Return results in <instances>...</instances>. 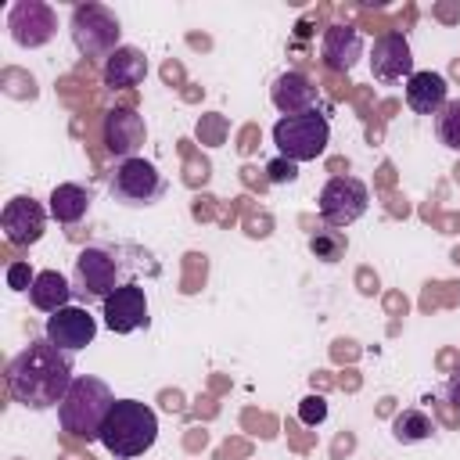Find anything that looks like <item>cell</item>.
Here are the masks:
<instances>
[{
	"label": "cell",
	"instance_id": "cell-1",
	"mask_svg": "<svg viewBox=\"0 0 460 460\" xmlns=\"http://www.w3.org/2000/svg\"><path fill=\"white\" fill-rule=\"evenodd\" d=\"M72 352H61L47 338L29 341L7 363V392L25 410H50L61 406L65 392L72 388Z\"/></svg>",
	"mask_w": 460,
	"mask_h": 460
},
{
	"label": "cell",
	"instance_id": "cell-2",
	"mask_svg": "<svg viewBox=\"0 0 460 460\" xmlns=\"http://www.w3.org/2000/svg\"><path fill=\"white\" fill-rule=\"evenodd\" d=\"M133 273V259L129 248L122 244H86L75 262H72V295L90 305V302H104L115 288L129 284Z\"/></svg>",
	"mask_w": 460,
	"mask_h": 460
},
{
	"label": "cell",
	"instance_id": "cell-3",
	"mask_svg": "<svg viewBox=\"0 0 460 460\" xmlns=\"http://www.w3.org/2000/svg\"><path fill=\"white\" fill-rule=\"evenodd\" d=\"M111 406H115L111 385L101 381V377H93V374H79L72 381V388L65 392L61 406H58V424L72 438L97 442L101 438V428H104V420L111 413Z\"/></svg>",
	"mask_w": 460,
	"mask_h": 460
},
{
	"label": "cell",
	"instance_id": "cell-4",
	"mask_svg": "<svg viewBox=\"0 0 460 460\" xmlns=\"http://www.w3.org/2000/svg\"><path fill=\"white\" fill-rule=\"evenodd\" d=\"M158 438V417L147 402L140 399H115L104 428H101V446L115 456V460H133L140 453H147Z\"/></svg>",
	"mask_w": 460,
	"mask_h": 460
},
{
	"label": "cell",
	"instance_id": "cell-5",
	"mask_svg": "<svg viewBox=\"0 0 460 460\" xmlns=\"http://www.w3.org/2000/svg\"><path fill=\"white\" fill-rule=\"evenodd\" d=\"M68 36L75 43V50L90 61H108L122 43V25L115 18V11H108L104 4H75L72 18H68Z\"/></svg>",
	"mask_w": 460,
	"mask_h": 460
},
{
	"label": "cell",
	"instance_id": "cell-6",
	"mask_svg": "<svg viewBox=\"0 0 460 460\" xmlns=\"http://www.w3.org/2000/svg\"><path fill=\"white\" fill-rule=\"evenodd\" d=\"M273 144L280 158H291L295 165L313 162L331 144V122L323 111H302V115H280L273 122Z\"/></svg>",
	"mask_w": 460,
	"mask_h": 460
},
{
	"label": "cell",
	"instance_id": "cell-7",
	"mask_svg": "<svg viewBox=\"0 0 460 460\" xmlns=\"http://www.w3.org/2000/svg\"><path fill=\"white\" fill-rule=\"evenodd\" d=\"M165 190H169V183L158 172V165L140 155L115 162V169L108 172V194L122 208H151L155 201L165 198Z\"/></svg>",
	"mask_w": 460,
	"mask_h": 460
},
{
	"label": "cell",
	"instance_id": "cell-8",
	"mask_svg": "<svg viewBox=\"0 0 460 460\" xmlns=\"http://www.w3.org/2000/svg\"><path fill=\"white\" fill-rule=\"evenodd\" d=\"M323 226H352L370 208V190L359 176H331L316 198Z\"/></svg>",
	"mask_w": 460,
	"mask_h": 460
},
{
	"label": "cell",
	"instance_id": "cell-9",
	"mask_svg": "<svg viewBox=\"0 0 460 460\" xmlns=\"http://www.w3.org/2000/svg\"><path fill=\"white\" fill-rule=\"evenodd\" d=\"M7 32L18 47L25 50H36V47H47L54 36H58V14L50 4L43 0H18L11 4L7 11Z\"/></svg>",
	"mask_w": 460,
	"mask_h": 460
},
{
	"label": "cell",
	"instance_id": "cell-10",
	"mask_svg": "<svg viewBox=\"0 0 460 460\" xmlns=\"http://www.w3.org/2000/svg\"><path fill=\"white\" fill-rule=\"evenodd\" d=\"M101 316H104V327L111 334H133V331L147 327L151 323V316H147V291L140 284H133V280L115 288L101 302Z\"/></svg>",
	"mask_w": 460,
	"mask_h": 460
},
{
	"label": "cell",
	"instance_id": "cell-11",
	"mask_svg": "<svg viewBox=\"0 0 460 460\" xmlns=\"http://www.w3.org/2000/svg\"><path fill=\"white\" fill-rule=\"evenodd\" d=\"M43 338L50 345H58L61 352H72L75 356V352H83L97 338V320L90 316L86 305H65V309H58V313L47 316Z\"/></svg>",
	"mask_w": 460,
	"mask_h": 460
},
{
	"label": "cell",
	"instance_id": "cell-12",
	"mask_svg": "<svg viewBox=\"0 0 460 460\" xmlns=\"http://www.w3.org/2000/svg\"><path fill=\"white\" fill-rule=\"evenodd\" d=\"M47 208L32 198V194H14L4 212H0V226H4V237L14 244V248H29L43 237L47 230Z\"/></svg>",
	"mask_w": 460,
	"mask_h": 460
},
{
	"label": "cell",
	"instance_id": "cell-13",
	"mask_svg": "<svg viewBox=\"0 0 460 460\" xmlns=\"http://www.w3.org/2000/svg\"><path fill=\"white\" fill-rule=\"evenodd\" d=\"M417 68H413V50H410V40L402 32H385L374 40V50H370V75L377 83H402L410 79Z\"/></svg>",
	"mask_w": 460,
	"mask_h": 460
},
{
	"label": "cell",
	"instance_id": "cell-14",
	"mask_svg": "<svg viewBox=\"0 0 460 460\" xmlns=\"http://www.w3.org/2000/svg\"><path fill=\"white\" fill-rule=\"evenodd\" d=\"M147 140V126L144 115H137L133 108H111L104 115V147L122 162V158H137V151Z\"/></svg>",
	"mask_w": 460,
	"mask_h": 460
},
{
	"label": "cell",
	"instance_id": "cell-15",
	"mask_svg": "<svg viewBox=\"0 0 460 460\" xmlns=\"http://www.w3.org/2000/svg\"><path fill=\"white\" fill-rule=\"evenodd\" d=\"M270 101H273V108L280 115H302V111H316L320 93H316V86H313V79L305 72H295L291 68V72H280L273 79Z\"/></svg>",
	"mask_w": 460,
	"mask_h": 460
},
{
	"label": "cell",
	"instance_id": "cell-16",
	"mask_svg": "<svg viewBox=\"0 0 460 460\" xmlns=\"http://www.w3.org/2000/svg\"><path fill=\"white\" fill-rule=\"evenodd\" d=\"M320 58L331 72H352L363 58V32L352 25H327L320 40Z\"/></svg>",
	"mask_w": 460,
	"mask_h": 460
},
{
	"label": "cell",
	"instance_id": "cell-17",
	"mask_svg": "<svg viewBox=\"0 0 460 460\" xmlns=\"http://www.w3.org/2000/svg\"><path fill=\"white\" fill-rule=\"evenodd\" d=\"M446 101H449V83H446L442 72H431L428 68V72H413L406 79V104H410V111L435 119Z\"/></svg>",
	"mask_w": 460,
	"mask_h": 460
},
{
	"label": "cell",
	"instance_id": "cell-18",
	"mask_svg": "<svg viewBox=\"0 0 460 460\" xmlns=\"http://www.w3.org/2000/svg\"><path fill=\"white\" fill-rule=\"evenodd\" d=\"M147 75V58L140 47H119L104 68H101V79L108 90H129V86H140Z\"/></svg>",
	"mask_w": 460,
	"mask_h": 460
},
{
	"label": "cell",
	"instance_id": "cell-19",
	"mask_svg": "<svg viewBox=\"0 0 460 460\" xmlns=\"http://www.w3.org/2000/svg\"><path fill=\"white\" fill-rule=\"evenodd\" d=\"M47 201H50V205H47L50 219L61 223V226H72V223L86 219V212H90V205H93V194H90L83 183H58Z\"/></svg>",
	"mask_w": 460,
	"mask_h": 460
},
{
	"label": "cell",
	"instance_id": "cell-20",
	"mask_svg": "<svg viewBox=\"0 0 460 460\" xmlns=\"http://www.w3.org/2000/svg\"><path fill=\"white\" fill-rule=\"evenodd\" d=\"M72 280L61 277L58 270H40L32 288H29V302L40 309V313H58L65 305H72Z\"/></svg>",
	"mask_w": 460,
	"mask_h": 460
},
{
	"label": "cell",
	"instance_id": "cell-21",
	"mask_svg": "<svg viewBox=\"0 0 460 460\" xmlns=\"http://www.w3.org/2000/svg\"><path fill=\"white\" fill-rule=\"evenodd\" d=\"M431 435H435V420H431L424 410H417V406L402 410V413L392 420V438L402 442V446L424 442V438H431Z\"/></svg>",
	"mask_w": 460,
	"mask_h": 460
},
{
	"label": "cell",
	"instance_id": "cell-22",
	"mask_svg": "<svg viewBox=\"0 0 460 460\" xmlns=\"http://www.w3.org/2000/svg\"><path fill=\"white\" fill-rule=\"evenodd\" d=\"M345 248H349V241H345V234H341L338 226H320L316 234H309V252H313L320 262H338V259H345Z\"/></svg>",
	"mask_w": 460,
	"mask_h": 460
},
{
	"label": "cell",
	"instance_id": "cell-23",
	"mask_svg": "<svg viewBox=\"0 0 460 460\" xmlns=\"http://www.w3.org/2000/svg\"><path fill=\"white\" fill-rule=\"evenodd\" d=\"M431 126H435V137H438L442 147L460 151V97L456 101H446L442 111L431 119Z\"/></svg>",
	"mask_w": 460,
	"mask_h": 460
},
{
	"label": "cell",
	"instance_id": "cell-24",
	"mask_svg": "<svg viewBox=\"0 0 460 460\" xmlns=\"http://www.w3.org/2000/svg\"><path fill=\"white\" fill-rule=\"evenodd\" d=\"M7 288L11 291H29L32 288V280H36V270L25 262V259H14V262H7Z\"/></svg>",
	"mask_w": 460,
	"mask_h": 460
},
{
	"label": "cell",
	"instance_id": "cell-25",
	"mask_svg": "<svg viewBox=\"0 0 460 460\" xmlns=\"http://www.w3.org/2000/svg\"><path fill=\"white\" fill-rule=\"evenodd\" d=\"M323 417H327V399L323 395H305L298 402V420L302 424H320Z\"/></svg>",
	"mask_w": 460,
	"mask_h": 460
},
{
	"label": "cell",
	"instance_id": "cell-26",
	"mask_svg": "<svg viewBox=\"0 0 460 460\" xmlns=\"http://www.w3.org/2000/svg\"><path fill=\"white\" fill-rule=\"evenodd\" d=\"M266 172H270V183H291V180L298 176V165H295L291 158H273V162L266 165Z\"/></svg>",
	"mask_w": 460,
	"mask_h": 460
},
{
	"label": "cell",
	"instance_id": "cell-27",
	"mask_svg": "<svg viewBox=\"0 0 460 460\" xmlns=\"http://www.w3.org/2000/svg\"><path fill=\"white\" fill-rule=\"evenodd\" d=\"M446 399H449L453 406H460V370H456V374L446 381Z\"/></svg>",
	"mask_w": 460,
	"mask_h": 460
}]
</instances>
